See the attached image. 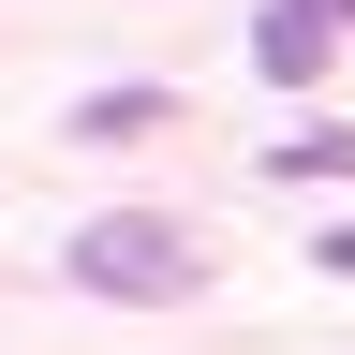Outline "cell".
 I'll return each mask as SVG.
<instances>
[{"label":"cell","mask_w":355,"mask_h":355,"mask_svg":"<svg viewBox=\"0 0 355 355\" xmlns=\"http://www.w3.org/2000/svg\"><path fill=\"white\" fill-rule=\"evenodd\" d=\"M326 15H311V0H266V15H252V60H266V89H311V74H326Z\"/></svg>","instance_id":"7a4b0ae2"},{"label":"cell","mask_w":355,"mask_h":355,"mask_svg":"<svg viewBox=\"0 0 355 355\" xmlns=\"http://www.w3.org/2000/svg\"><path fill=\"white\" fill-rule=\"evenodd\" d=\"M266 178H355V133H282Z\"/></svg>","instance_id":"277c9868"},{"label":"cell","mask_w":355,"mask_h":355,"mask_svg":"<svg viewBox=\"0 0 355 355\" xmlns=\"http://www.w3.org/2000/svg\"><path fill=\"white\" fill-rule=\"evenodd\" d=\"M74 282H89V296L163 311V296H193V282H207V252H193V222H163V207H104V222H74Z\"/></svg>","instance_id":"6da1fadb"},{"label":"cell","mask_w":355,"mask_h":355,"mask_svg":"<svg viewBox=\"0 0 355 355\" xmlns=\"http://www.w3.org/2000/svg\"><path fill=\"white\" fill-rule=\"evenodd\" d=\"M311 15H326V30H355V0H311Z\"/></svg>","instance_id":"5b68a950"},{"label":"cell","mask_w":355,"mask_h":355,"mask_svg":"<svg viewBox=\"0 0 355 355\" xmlns=\"http://www.w3.org/2000/svg\"><path fill=\"white\" fill-rule=\"evenodd\" d=\"M326 266H340V282H355V237H326Z\"/></svg>","instance_id":"8992f818"},{"label":"cell","mask_w":355,"mask_h":355,"mask_svg":"<svg viewBox=\"0 0 355 355\" xmlns=\"http://www.w3.org/2000/svg\"><path fill=\"white\" fill-rule=\"evenodd\" d=\"M178 104H163V89H89V104H74V133H89V148H133V133H163Z\"/></svg>","instance_id":"3957f363"}]
</instances>
